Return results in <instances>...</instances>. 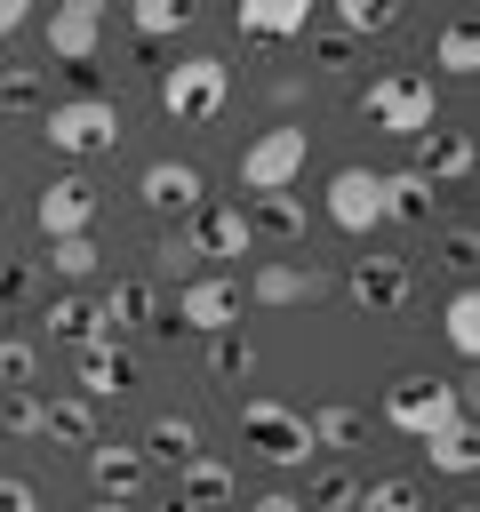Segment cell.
<instances>
[{
  "instance_id": "21",
  "label": "cell",
  "mask_w": 480,
  "mask_h": 512,
  "mask_svg": "<svg viewBox=\"0 0 480 512\" xmlns=\"http://www.w3.org/2000/svg\"><path fill=\"white\" fill-rule=\"evenodd\" d=\"M152 312H160L152 280H112V288H104V304H96V320H104V336H112V344H120L128 328H152Z\"/></svg>"
},
{
  "instance_id": "4",
  "label": "cell",
  "mask_w": 480,
  "mask_h": 512,
  "mask_svg": "<svg viewBox=\"0 0 480 512\" xmlns=\"http://www.w3.org/2000/svg\"><path fill=\"white\" fill-rule=\"evenodd\" d=\"M360 120L384 136H424V128H440V88L424 72H376L360 88Z\"/></svg>"
},
{
  "instance_id": "5",
  "label": "cell",
  "mask_w": 480,
  "mask_h": 512,
  "mask_svg": "<svg viewBox=\"0 0 480 512\" xmlns=\"http://www.w3.org/2000/svg\"><path fill=\"white\" fill-rule=\"evenodd\" d=\"M240 448H256L264 464H312L320 448H312V424H304V408H288V400H272V392H248L240 400Z\"/></svg>"
},
{
  "instance_id": "34",
  "label": "cell",
  "mask_w": 480,
  "mask_h": 512,
  "mask_svg": "<svg viewBox=\"0 0 480 512\" xmlns=\"http://www.w3.org/2000/svg\"><path fill=\"white\" fill-rule=\"evenodd\" d=\"M256 368V344L240 336V328H224V336H208V376H224V384H240Z\"/></svg>"
},
{
  "instance_id": "24",
  "label": "cell",
  "mask_w": 480,
  "mask_h": 512,
  "mask_svg": "<svg viewBox=\"0 0 480 512\" xmlns=\"http://www.w3.org/2000/svg\"><path fill=\"white\" fill-rule=\"evenodd\" d=\"M40 320H48V336H56V344H72V352H80V344H112L88 296H48V312H40Z\"/></svg>"
},
{
  "instance_id": "45",
  "label": "cell",
  "mask_w": 480,
  "mask_h": 512,
  "mask_svg": "<svg viewBox=\"0 0 480 512\" xmlns=\"http://www.w3.org/2000/svg\"><path fill=\"white\" fill-rule=\"evenodd\" d=\"M8 280H16V264H8V240H0V288H8Z\"/></svg>"
},
{
  "instance_id": "38",
  "label": "cell",
  "mask_w": 480,
  "mask_h": 512,
  "mask_svg": "<svg viewBox=\"0 0 480 512\" xmlns=\"http://www.w3.org/2000/svg\"><path fill=\"white\" fill-rule=\"evenodd\" d=\"M0 112H40V72L32 64H8L0 72Z\"/></svg>"
},
{
  "instance_id": "44",
  "label": "cell",
  "mask_w": 480,
  "mask_h": 512,
  "mask_svg": "<svg viewBox=\"0 0 480 512\" xmlns=\"http://www.w3.org/2000/svg\"><path fill=\"white\" fill-rule=\"evenodd\" d=\"M24 24H32V8H24V0H0V40H16Z\"/></svg>"
},
{
  "instance_id": "13",
  "label": "cell",
  "mask_w": 480,
  "mask_h": 512,
  "mask_svg": "<svg viewBox=\"0 0 480 512\" xmlns=\"http://www.w3.org/2000/svg\"><path fill=\"white\" fill-rule=\"evenodd\" d=\"M184 240H192L200 272H208V256H248V248H256V240H248V216H240V200H208V208L184 224Z\"/></svg>"
},
{
  "instance_id": "35",
  "label": "cell",
  "mask_w": 480,
  "mask_h": 512,
  "mask_svg": "<svg viewBox=\"0 0 480 512\" xmlns=\"http://www.w3.org/2000/svg\"><path fill=\"white\" fill-rule=\"evenodd\" d=\"M32 368H40V344L32 336H0V392H32Z\"/></svg>"
},
{
  "instance_id": "39",
  "label": "cell",
  "mask_w": 480,
  "mask_h": 512,
  "mask_svg": "<svg viewBox=\"0 0 480 512\" xmlns=\"http://www.w3.org/2000/svg\"><path fill=\"white\" fill-rule=\"evenodd\" d=\"M0 424L16 440H40V392H0Z\"/></svg>"
},
{
  "instance_id": "42",
  "label": "cell",
  "mask_w": 480,
  "mask_h": 512,
  "mask_svg": "<svg viewBox=\"0 0 480 512\" xmlns=\"http://www.w3.org/2000/svg\"><path fill=\"white\" fill-rule=\"evenodd\" d=\"M312 56L336 72V64H352V40H344V32H328V40H312Z\"/></svg>"
},
{
  "instance_id": "11",
  "label": "cell",
  "mask_w": 480,
  "mask_h": 512,
  "mask_svg": "<svg viewBox=\"0 0 480 512\" xmlns=\"http://www.w3.org/2000/svg\"><path fill=\"white\" fill-rule=\"evenodd\" d=\"M32 216H40V240H80V232H96V184L88 176H48Z\"/></svg>"
},
{
  "instance_id": "47",
  "label": "cell",
  "mask_w": 480,
  "mask_h": 512,
  "mask_svg": "<svg viewBox=\"0 0 480 512\" xmlns=\"http://www.w3.org/2000/svg\"><path fill=\"white\" fill-rule=\"evenodd\" d=\"M160 512H192V504H176V496H168V504H160Z\"/></svg>"
},
{
  "instance_id": "30",
  "label": "cell",
  "mask_w": 480,
  "mask_h": 512,
  "mask_svg": "<svg viewBox=\"0 0 480 512\" xmlns=\"http://www.w3.org/2000/svg\"><path fill=\"white\" fill-rule=\"evenodd\" d=\"M304 512H360V480H352L344 464L312 472V488H304Z\"/></svg>"
},
{
  "instance_id": "18",
  "label": "cell",
  "mask_w": 480,
  "mask_h": 512,
  "mask_svg": "<svg viewBox=\"0 0 480 512\" xmlns=\"http://www.w3.org/2000/svg\"><path fill=\"white\" fill-rule=\"evenodd\" d=\"M128 376H136V368H128V352H120V344H80V352H72V384H80V400H88V408H96V400H120V392H128Z\"/></svg>"
},
{
  "instance_id": "19",
  "label": "cell",
  "mask_w": 480,
  "mask_h": 512,
  "mask_svg": "<svg viewBox=\"0 0 480 512\" xmlns=\"http://www.w3.org/2000/svg\"><path fill=\"white\" fill-rule=\"evenodd\" d=\"M416 152H424V160H416L424 184H464V176H472V136H464V128H424Z\"/></svg>"
},
{
  "instance_id": "1",
  "label": "cell",
  "mask_w": 480,
  "mask_h": 512,
  "mask_svg": "<svg viewBox=\"0 0 480 512\" xmlns=\"http://www.w3.org/2000/svg\"><path fill=\"white\" fill-rule=\"evenodd\" d=\"M224 104H232V64L216 48H192V56H168L160 64V112L176 128H208Z\"/></svg>"
},
{
  "instance_id": "12",
  "label": "cell",
  "mask_w": 480,
  "mask_h": 512,
  "mask_svg": "<svg viewBox=\"0 0 480 512\" xmlns=\"http://www.w3.org/2000/svg\"><path fill=\"white\" fill-rule=\"evenodd\" d=\"M344 288H352L360 312H400V304L416 296V272H408V256H360V264L344 272Z\"/></svg>"
},
{
  "instance_id": "37",
  "label": "cell",
  "mask_w": 480,
  "mask_h": 512,
  "mask_svg": "<svg viewBox=\"0 0 480 512\" xmlns=\"http://www.w3.org/2000/svg\"><path fill=\"white\" fill-rule=\"evenodd\" d=\"M152 272H168V280L184 288V280L200 272V256H192V240H184V232H160V240H152Z\"/></svg>"
},
{
  "instance_id": "15",
  "label": "cell",
  "mask_w": 480,
  "mask_h": 512,
  "mask_svg": "<svg viewBox=\"0 0 480 512\" xmlns=\"http://www.w3.org/2000/svg\"><path fill=\"white\" fill-rule=\"evenodd\" d=\"M80 456H88V480H96V496H112V504H136V488H144V456H136L128 440H88Z\"/></svg>"
},
{
  "instance_id": "40",
  "label": "cell",
  "mask_w": 480,
  "mask_h": 512,
  "mask_svg": "<svg viewBox=\"0 0 480 512\" xmlns=\"http://www.w3.org/2000/svg\"><path fill=\"white\" fill-rule=\"evenodd\" d=\"M472 256H480V240H472V232L456 224V232L440 240V264H448V272H472Z\"/></svg>"
},
{
  "instance_id": "41",
  "label": "cell",
  "mask_w": 480,
  "mask_h": 512,
  "mask_svg": "<svg viewBox=\"0 0 480 512\" xmlns=\"http://www.w3.org/2000/svg\"><path fill=\"white\" fill-rule=\"evenodd\" d=\"M0 512H40V488L16 480V472H0Z\"/></svg>"
},
{
  "instance_id": "31",
  "label": "cell",
  "mask_w": 480,
  "mask_h": 512,
  "mask_svg": "<svg viewBox=\"0 0 480 512\" xmlns=\"http://www.w3.org/2000/svg\"><path fill=\"white\" fill-rule=\"evenodd\" d=\"M360 512H424V488H416L408 472H392V480H360Z\"/></svg>"
},
{
  "instance_id": "32",
  "label": "cell",
  "mask_w": 480,
  "mask_h": 512,
  "mask_svg": "<svg viewBox=\"0 0 480 512\" xmlns=\"http://www.w3.org/2000/svg\"><path fill=\"white\" fill-rule=\"evenodd\" d=\"M128 24H136L144 40H168V32H184V24H192V0H136V8H128Z\"/></svg>"
},
{
  "instance_id": "43",
  "label": "cell",
  "mask_w": 480,
  "mask_h": 512,
  "mask_svg": "<svg viewBox=\"0 0 480 512\" xmlns=\"http://www.w3.org/2000/svg\"><path fill=\"white\" fill-rule=\"evenodd\" d=\"M248 512H304V496H296V488H264Z\"/></svg>"
},
{
  "instance_id": "14",
  "label": "cell",
  "mask_w": 480,
  "mask_h": 512,
  "mask_svg": "<svg viewBox=\"0 0 480 512\" xmlns=\"http://www.w3.org/2000/svg\"><path fill=\"white\" fill-rule=\"evenodd\" d=\"M232 496H240V472H232L224 456H208V448H200V456H184V464H176V504H192V512H224Z\"/></svg>"
},
{
  "instance_id": "2",
  "label": "cell",
  "mask_w": 480,
  "mask_h": 512,
  "mask_svg": "<svg viewBox=\"0 0 480 512\" xmlns=\"http://www.w3.org/2000/svg\"><path fill=\"white\" fill-rule=\"evenodd\" d=\"M40 136H48V152L104 160L128 128H120V104L112 96H56V104H40Z\"/></svg>"
},
{
  "instance_id": "33",
  "label": "cell",
  "mask_w": 480,
  "mask_h": 512,
  "mask_svg": "<svg viewBox=\"0 0 480 512\" xmlns=\"http://www.w3.org/2000/svg\"><path fill=\"white\" fill-rule=\"evenodd\" d=\"M96 264H104L96 232H80V240H48V272H56V280H88Z\"/></svg>"
},
{
  "instance_id": "3",
  "label": "cell",
  "mask_w": 480,
  "mask_h": 512,
  "mask_svg": "<svg viewBox=\"0 0 480 512\" xmlns=\"http://www.w3.org/2000/svg\"><path fill=\"white\" fill-rule=\"evenodd\" d=\"M384 424L408 432V440H432V432H448V424H472V392L448 384V376H400V384L384 392Z\"/></svg>"
},
{
  "instance_id": "28",
  "label": "cell",
  "mask_w": 480,
  "mask_h": 512,
  "mask_svg": "<svg viewBox=\"0 0 480 512\" xmlns=\"http://www.w3.org/2000/svg\"><path fill=\"white\" fill-rule=\"evenodd\" d=\"M432 64H440V72H456V80H472V72H480V40H472V24H464V16L432 32Z\"/></svg>"
},
{
  "instance_id": "29",
  "label": "cell",
  "mask_w": 480,
  "mask_h": 512,
  "mask_svg": "<svg viewBox=\"0 0 480 512\" xmlns=\"http://www.w3.org/2000/svg\"><path fill=\"white\" fill-rule=\"evenodd\" d=\"M440 336H448V344H456L464 360L480 352V296H472V288H456V296L440 304Z\"/></svg>"
},
{
  "instance_id": "22",
  "label": "cell",
  "mask_w": 480,
  "mask_h": 512,
  "mask_svg": "<svg viewBox=\"0 0 480 512\" xmlns=\"http://www.w3.org/2000/svg\"><path fill=\"white\" fill-rule=\"evenodd\" d=\"M240 216H248V240H288V248L304 240V200L296 192H256Z\"/></svg>"
},
{
  "instance_id": "25",
  "label": "cell",
  "mask_w": 480,
  "mask_h": 512,
  "mask_svg": "<svg viewBox=\"0 0 480 512\" xmlns=\"http://www.w3.org/2000/svg\"><path fill=\"white\" fill-rule=\"evenodd\" d=\"M40 440L88 448V440H96V408H88L80 392H56V400H40Z\"/></svg>"
},
{
  "instance_id": "48",
  "label": "cell",
  "mask_w": 480,
  "mask_h": 512,
  "mask_svg": "<svg viewBox=\"0 0 480 512\" xmlns=\"http://www.w3.org/2000/svg\"><path fill=\"white\" fill-rule=\"evenodd\" d=\"M448 512H480V504H448Z\"/></svg>"
},
{
  "instance_id": "26",
  "label": "cell",
  "mask_w": 480,
  "mask_h": 512,
  "mask_svg": "<svg viewBox=\"0 0 480 512\" xmlns=\"http://www.w3.org/2000/svg\"><path fill=\"white\" fill-rule=\"evenodd\" d=\"M416 448H424V464L448 472V480H472V472H480V440H472V424H448V432H432V440H416Z\"/></svg>"
},
{
  "instance_id": "10",
  "label": "cell",
  "mask_w": 480,
  "mask_h": 512,
  "mask_svg": "<svg viewBox=\"0 0 480 512\" xmlns=\"http://www.w3.org/2000/svg\"><path fill=\"white\" fill-rule=\"evenodd\" d=\"M136 200H144L152 216H184V224H192V216L208 208V176H200L192 160H152V168L136 176Z\"/></svg>"
},
{
  "instance_id": "7",
  "label": "cell",
  "mask_w": 480,
  "mask_h": 512,
  "mask_svg": "<svg viewBox=\"0 0 480 512\" xmlns=\"http://www.w3.org/2000/svg\"><path fill=\"white\" fill-rule=\"evenodd\" d=\"M240 304H248L240 272H192V280L176 288V328H192V336H224V328H240Z\"/></svg>"
},
{
  "instance_id": "9",
  "label": "cell",
  "mask_w": 480,
  "mask_h": 512,
  "mask_svg": "<svg viewBox=\"0 0 480 512\" xmlns=\"http://www.w3.org/2000/svg\"><path fill=\"white\" fill-rule=\"evenodd\" d=\"M96 40H104V0H64L48 8V56L64 72H96Z\"/></svg>"
},
{
  "instance_id": "46",
  "label": "cell",
  "mask_w": 480,
  "mask_h": 512,
  "mask_svg": "<svg viewBox=\"0 0 480 512\" xmlns=\"http://www.w3.org/2000/svg\"><path fill=\"white\" fill-rule=\"evenodd\" d=\"M88 512H136V504H112V496H96V504H88Z\"/></svg>"
},
{
  "instance_id": "20",
  "label": "cell",
  "mask_w": 480,
  "mask_h": 512,
  "mask_svg": "<svg viewBox=\"0 0 480 512\" xmlns=\"http://www.w3.org/2000/svg\"><path fill=\"white\" fill-rule=\"evenodd\" d=\"M440 216V184H424L416 168H384V224H432Z\"/></svg>"
},
{
  "instance_id": "36",
  "label": "cell",
  "mask_w": 480,
  "mask_h": 512,
  "mask_svg": "<svg viewBox=\"0 0 480 512\" xmlns=\"http://www.w3.org/2000/svg\"><path fill=\"white\" fill-rule=\"evenodd\" d=\"M336 16H344V40H352V32H392V24H400V0H344Z\"/></svg>"
},
{
  "instance_id": "16",
  "label": "cell",
  "mask_w": 480,
  "mask_h": 512,
  "mask_svg": "<svg viewBox=\"0 0 480 512\" xmlns=\"http://www.w3.org/2000/svg\"><path fill=\"white\" fill-rule=\"evenodd\" d=\"M232 24H240V40H304L312 32V0H240Z\"/></svg>"
},
{
  "instance_id": "8",
  "label": "cell",
  "mask_w": 480,
  "mask_h": 512,
  "mask_svg": "<svg viewBox=\"0 0 480 512\" xmlns=\"http://www.w3.org/2000/svg\"><path fill=\"white\" fill-rule=\"evenodd\" d=\"M328 224L352 232V240H368L384 224V168H336L328 176Z\"/></svg>"
},
{
  "instance_id": "17",
  "label": "cell",
  "mask_w": 480,
  "mask_h": 512,
  "mask_svg": "<svg viewBox=\"0 0 480 512\" xmlns=\"http://www.w3.org/2000/svg\"><path fill=\"white\" fill-rule=\"evenodd\" d=\"M240 288H248V304H272V312H280V304H312L328 280H320L312 264H288V256H280V264H256Z\"/></svg>"
},
{
  "instance_id": "27",
  "label": "cell",
  "mask_w": 480,
  "mask_h": 512,
  "mask_svg": "<svg viewBox=\"0 0 480 512\" xmlns=\"http://www.w3.org/2000/svg\"><path fill=\"white\" fill-rule=\"evenodd\" d=\"M304 424H312V448H320V456H336V448H360V432H368V416H360V408H344V400L312 408Z\"/></svg>"
},
{
  "instance_id": "23",
  "label": "cell",
  "mask_w": 480,
  "mask_h": 512,
  "mask_svg": "<svg viewBox=\"0 0 480 512\" xmlns=\"http://www.w3.org/2000/svg\"><path fill=\"white\" fill-rule=\"evenodd\" d=\"M136 456H144V464H184V456H200V424H192V416H176V408H160V416L144 424Z\"/></svg>"
},
{
  "instance_id": "6",
  "label": "cell",
  "mask_w": 480,
  "mask_h": 512,
  "mask_svg": "<svg viewBox=\"0 0 480 512\" xmlns=\"http://www.w3.org/2000/svg\"><path fill=\"white\" fill-rule=\"evenodd\" d=\"M304 152H312L304 120H272L264 136H248V144H240V192H248V200H256V192H296Z\"/></svg>"
}]
</instances>
